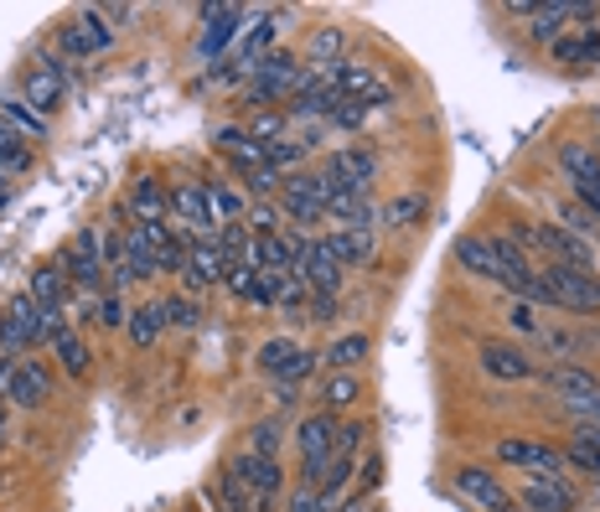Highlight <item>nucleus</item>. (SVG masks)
<instances>
[{
	"instance_id": "nucleus-1",
	"label": "nucleus",
	"mask_w": 600,
	"mask_h": 512,
	"mask_svg": "<svg viewBox=\"0 0 600 512\" xmlns=\"http://www.w3.org/2000/svg\"><path fill=\"white\" fill-rule=\"evenodd\" d=\"M533 305L570 311V317H600V274L596 270H570V264H539Z\"/></svg>"
},
{
	"instance_id": "nucleus-2",
	"label": "nucleus",
	"mask_w": 600,
	"mask_h": 512,
	"mask_svg": "<svg viewBox=\"0 0 600 512\" xmlns=\"http://www.w3.org/2000/svg\"><path fill=\"white\" fill-rule=\"evenodd\" d=\"M331 197H337V181H331L327 171H296V177L280 181V212L300 228L321 223L331 208Z\"/></svg>"
},
{
	"instance_id": "nucleus-3",
	"label": "nucleus",
	"mask_w": 600,
	"mask_h": 512,
	"mask_svg": "<svg viewBox=\"0 0 600 512\" xmlns=\"http://www.w3.org/2000/svg\"><path fill=\"white\" fill-rule=\"evenodd\" d=\"M497 461L508 471H523V476H564V445H549V440H523L508 435L497 440Z\"/></svg>"
},
{
	"instance_id": "nucleus-4",
	"label": "nucleus",
	"mask_w": 600,
	"mask_h": 512,
	"mask_svg": "<svg viewBox=\"0 0 600 512\" xmlns=\"http://www.w3.org/2000/svg\"><path fill=\"white\" fill-rule=\"evenodd\" d=\"M228 482L239 486V492H249L254 502H270L274 492L286 486V466H280V455L243 451V455H233V466H228Z\"/></svg>"
},
{
	"instance_id": "nucleus-5",
	"label": "nucleus",
	"mask_w": 600,
	"mask_h": 512,
	"mask_svg": "<svg viewBox=\"0 0 600 512\" xmlns=\"http://www.w3.org/2000/svg\"><path fill=\"white\" fill-rule=\"evenodd\" d=\"M296 83H300V62L290 52H270V58H259L254 78H249V99L254 104H290Z\"/></svg>"
},
{
	"instance_id": "nucleus-6",
	"label": "nucleus",
	"mask_w": 600,
	"mask_h": 512,
	"mask_svg": "<svg viewBox=\"0 0 600 512\" xmlns=\"http://www.w3.org/2000/svg\"><path fill=\"white\" fill-rule=\"evenodd\" d=\"M296 274L311 295H337V285H342V264L327 249V239H296Z\"/></svg>"
},
{
	"instance_id": "nucleus-7",
	"label": "nucleus",
	"mask_w": 600,
	"mask_h": 512,
	"mask_svg": "<svg viewBox=\"0 0 600 512\" xmlns=\"http://www.w3.org/2000/svg\"><path fill=\"white\" fill-rule=\"evenodd\" d=\"M337 414H311V420L296 424V445H300V461H306V486H316V476H321V466H327V455L337 451Z\"/></svg>"
},
{
	"instance_id": "nucleus-8",
	"label": "nucleus",
	"mask_w": 600,
	"mask_h": 512,
	"mask_svg": "<svg viewBox=\"0 0 600 512\" xmlns=\"http://www.w3.org/2000/svg\"><path fill=\"white\" fill-rule=\"evenodd\" d=\"M321 171L337 181V192L368 197V192H373V181H378V155L368 151V145H342V151L327 155V167H321Z\"/></svg>"
},
{
	"instance_id": "nucleus-9",
	"label": "nucleus",
	"mask_w": 600,
	"mask_h": 512,
	"mask_svg": "<svg viewBox=\"0 0 600 512\" xmlns=\"http://www.w3.org/2000/svg\"><path fill=\"white\" fill-rule=\"evenodd\" d=\"M0 393H6L16 409H42L47 393H52V378H47V368H37V362L6 358L0 362Z\"/></svg>"
},
{
	"instance_id": "nucleus-10",
	"label": "nucleus",
	"mask_w": 600,
	"mask_h": 512,
	"mask_svg": "<svg viewBox=\"0 0 600 512\" xmlns=\"http://www.w3.org/2000/svg\"><path fill=\"white\" fill-rule=\"evenodd\" d=\"M259 373H274L280 383H306V378L316 373V352L311 347H300V342H290V337H274V342H264L259 347Z\"/></svg>"
},
{
	"instance_id": "nucleus-11",
	"label": "nucleus",
	"mask_w": 600,
	"mask_h": 512,
	"mask_svg": "<svg viewBox=\"0 0 600 512\" xmlns=\"http://www.w3.org/2000/svg\"><path fill=\"white\" fill-rule=\"evenodd\" d=\"M456 492H461L471 508H481V512H508V508H518V498H512L508 482H502L492 466H461V471H456Z\"/></svg>"
},
{
	"instance_id": "nucleus-12",
	"label": "nucleus",
	"mask_w": 600,
	"mask_h": 512,
	"mask_svg": "<svg viewBox=\"0 0 600 512\" xmlns=\"http://www.w3.org/2000/svg\"><path fill=\"white\" fill-rule=\"evenodd\" d=\"M104 243H99V228H83L68 249H62V274L78 280L83 290H99L104 285V254H99Z\"/></svg>"
},
{
	"instance_id": "nucleus-13",
	"label": "nucleus",
	"mask_w": 600,
	"mask_h": 512,
	"mask_svg": "<svg viewBox=\"0 0 600 512\" xmlns=\"http://www.w3.org/2000/svg\"><path fill=\"white\" fill-rule=\"evenodd\" d=\"M109 42H114V31H109V21L99 16V6H89L78 21H68V27L58 31V47L68 52V58H93V52H109Z\"/></svg>"
},
{
	"instance_id": "nucleus-14",
	"label": "nucleus",
	"mask_w": 600,
	"mask_h": 512,
	"mask_svg": "<svg viewBox=\"0 0 600 512\" xmlns=\"http://www.w3.org/2000/svg\"><path fill=\"white\" fill-rule=\"evenodd\" d=\"M518 508L523 512H574L580 508V492H574L564 476H523Z\"/></svg>"
},
{
	"instance_id": "nucleus-15",
	"label": "nucleus",
	"mask_w": 600,
	"mask_h": 512,
	"mask_svg": "<svg viewBox=\"0 0 600 512\" xmlns=\"http://www.w3.org/2000/svg\"><path fill=\"white\" fill-rule=\"evenodd\" d=\"M477 362H481V373L492 378V383H528V378H539L518 342H481Z\"/></svg>"
},
{
	"instance_id": "nucleus-16",
	"label": "nucleus",
	"mask_w": 600,
	"mask_h": 512,
	"mask_svg": "<svg viewBox=\"0 0 600 512\" xmlns=\"http://www.w3.org/2000/svg\"><path fill=\"white\" fill-rule=\"evenodd\" d=\"M539 383L554 393L564 409L580 404V399H590V393H600V378L590 373V368H580V362H554V368H543Z\"/></svg>"
},
{
	"instance_id": "nucleus-17",
	"label": "nucleus",
	"mask_w": 600,
	"mask_h": 512,
	"mask_svg": "<svg viewBox=\"0 0 600 512\" xmlns=\"http://www.w3.org/2000/svg\"><path fill=\"white\" fill-rule=\"evenodd\" d=\"M37 62H42V68L27 73V93H21V99L47 120V114L62 104V58H37Z\"/></svg>"
},
{
	"instance_id": "nucleus-18",
	"label": "nucleus",
	"mask_w": 600,
	"mask_h": 512,
	"mask_svg": "<svg viewBox=\"0 0 600 512\" xmlns=\"http://www.w3.org/2000/svg\"><path fill=\"white\" fill-rule=\"evenodd\" d=\"M228 264L223 249H218V239H197L192 249H187V280L192 285H228Z\"/></svg>"
},
{
	"instance_id": "nucleus-19",
	"label": "nucleus",
	"mask_w": 600,
	"mask_h": 512,
	"mask_svg": "<svg viewBox=\"0 0 600 512\" xmlns=\"http://www.w3.org/2000/svg\"><path fill=\"white\" fill-rule=\"evenodd\" d=\"M171 212L187 228H197V239H212V212H208V197H202V181H177L171 187Z\"/></svg>"
},
{
	"instance_id": "nucleus-20",
	"label": "nucleus",
	"mask_w": 600,
	"mask_h": 512,
	"mask_svg": "<svg viewBox=\"0 0 600 512\" xmlns=\"http://www.w3.org/2000/svg\"><path fill=\"white\" fill-rule=\"evenodd\" d=\"M373 228H331L327 233V249L337 254V264L342 270H358V264H368L373 259Z\"/></svg>"
},
{
	"instance_id": "nucleus-21",
	"label": "nucleus",
	"mask_w": 600,
	"mask_h": 512,
	"mask_svg": "<svg viewBox=\"0 0 600 512\" xmlns=\"http://www.w3.org/2000/svg\"><path fill=\"white\" fill-rule=\"evenodd\" d=\"M202 16H208V27H202V58H212V52H223L228 42H233V31H239V21L249 11L243 6H202Z\"/></svg>"
},
{
	"instance_id": "nucleus-22",
	"label": "nucleus",
	"mask_w": 600,
	"mask_h": 512,
	"mask_svg": "<svg viewBox=\"0 0 600 512\" xmlns=\"http://www.w3.org/2000/svg\"><path fill=\"white\" fill-rule=\"evenodd\" d=\"M130 212H136V223H166V212H171V187L156 177H140L130 187Z\"/></svg>"
},
{
	"instance_id": "nucleus-23",
	"label": "nucleus",
	"mask_w": 600,
	"mask_h": 512,
	"mask_svg": "<svg viewBox=\"0 0 600 512\" xmlns=\"http://www.w3.org/2000/svg\"><path fill=\"white\" fill-rule=\"evenodd\" d=\"M564 461H570L580 476L600 482V424H574L570 445H564Z\"/></svg>"
},
{
	"instance_id": "nucleus-24",
	"label": "nucleus",
	"mask_w": 600,
	"mask_h": 512,
	"mask_svg": "<svg viewBox=\"0 0 600 512\" xmlns=\"http://www.w3.org/2000/svg\"><path fill=\"white\" fill-rule=\"evenodd\" d=\"M424 212H430V197L424 192H399V197H389V202L378 208V223L393 228V233H404V228L424 223Z\"/></svg>"
},
{
	"instance_id": "nucleus-25",
	"label": "nucleus",
	"mask_w": 600,
	"mask_h": 512,
	"mask_svg": "<svg viewBox=\"0 0 600 512\" xmlns=\"http://www.w3.org/2000/svg\"><path fill=\"white\" fill-rule=\"evenodd\" d=\"M456 264H461L466 274H481V280H497V254H492V239L487 233H466V239H456Z\"/></svg>"
},
{
	"instance_id": "nucleus-26",
	"label": "nucleus",
	"mask_w": 600,
	"mask_h": 512,
	"mask_svg": "<svg viewBox=\"0 0 600 512\" xmlns=\"http://www.w3.org/2000/svg\"><path fill=\"white\" fill-rule=\"evenodd\" d=\"M202 197H208V212H212V223L218 228L249 218V202H243L239 187H228V181H202Z\"/></svg>"
},
{
	"instance_id": "nucleus-27",
	"label": "nucleus",
	"mask_w": 600,
	"mask_h": 512,
	"mask_svg": "<svg viewBox=\"0 0 600 512\" xmlns=\"http://www.w3.org/2000/svg\"><path fill=\"white\" fill-rule=\"evenodd\" d=\"M554 62H564V68H600V31L590 27L580 37H559Z\"/></svg>"
},
{
	"instance_id": "nucleus-28",
	"label": "nucleus",
	"mask_w": 600,
	"mask_h": 512,
	"mask_svg": "<svg viewBox=\"0 0 600 512\" xmlns=\"http://www.w3.org/2000/svg\"><path fill=\"white\" fill-rule=\"evenodd\" d=\"M37 167V151H31L27 135H16L11 124H0V177H27Z\"/></svg>"
},
{
	"instance_id": "nucleus-29",
	"label": "nucleus",
	"mask_w": 600,
	"mask_h": 512,
	"mask_svg": "<svg viewBox=\"0 0 600 512\" xmlns=\"http://www.w3.org/2000/svg\"><path fill=\"white\" fill-rule=\"evenodd\" d=\"M161 332H166V321H161V301L136 305V311H130V321H124V337H130V342H136L140 352L161 342Z\"/></svg>"
},
{
	"instance_id": "nucleus-30",
	"label": "nucleus",
	"mask_w": 600,
	"mask_h": 512,
	"mask_svg": "<svg viewBox=\"0 0 600 512\" xmlns=\"http://www.w3.org/2000/svg\"><path fill=\"white\" fill-rule=\"evenodd\" d=\"M0 124H11L16 135H27V140H42V135H47V120H42V114H37L27 99H11V93L0 99Z\"/></svg>"
},
{
	"instance_id": "nucleus-31",
	"label": "nucleus",
	"mask_w": 600,
	"mask_h": 512,
	"mask_svg": "<svg viewBox=\"0 0 600 512\" xmlns=\"http://www.w3.org/2000/svg\"><path fill=\"white\" fill-rule=\"evenodd\" d=\"M373 352V342H368V332H347V337H337V342L321 352V358L331 362V373H352L362 358Z\"/></svg>"
},
{
	"instance_id": "nucleus-32",
	"label": "nucleus",
	"mask_w": 600,
	"mask_h": 512,
	"mask_svg": "<svg viewBox=\"0 0 600 512\" xmlns=\"http://www.w3.org/2000/svg\"><path fill=\"white\" fill-rule=\"evenodd\" d=\"M31 301L42 305V311H62V295H68V274L52 270V264H42V270H31Z\"/></svg>"
},
{
	"instance_id": "nucleus-33",
	"label": "nucleus",
	"mask_w": 600,
	"mask_h": 512,
	"mask_svg": "<svg viewBox=\"0 0 600 512\" xmlns=\"http://www.w3.org/2000/svg\"><path fill=\"white\" fill-rule=\"evenodd\" d=\"M52 352H58V362L68 368V378H78V383L89 378V347H83V337H78V332L62 327V332L52 337Z\"/></svg>"
},
{
	"instance_id": "nucleus-34",
	"label": "nucleus",
	"mask_w": 600,
	"mask_h": 512,
	"mask_svg": "<svg viewBox=\"0 0 600 512\" xmlns=\"http://www.w3.org/2000/svg\"><path fill=\"white\" fill-rule=\"evenodd\" d=\"M539 342L549 347L559 362H574V358H586V352H590V337L586 332H564V327H549V321H543Z\"/></svg>"
},
{
	"instance_id": "nucleus-35",
	"label": "nucleus",
	"mask_w": 600,
	"mask_h": 512,
	"mask_svg": "<svg viewBox=\"0 0 600 512\" xmlns=\"http://www.w3.org/2000/svg\"><path fill=\"white\" fill-rule=\"evenodd\" d=\"M559 228H570V233H580V239H590V243L600 239V218L580 202V197H564V202H559Z\"/></svg>"
},
{
	"instance_id": "nucleus-36",
	"label": "nucleus",
	"mask_w": 600,
	"mask_h": 512,
	"mask_svg": "<svg viewBox=\"0 0 600 512\" xmlns=\"http://www.w3.org/2000/svg\"><path fill=\"white\" fill-rule=\"evenodd\" d=\"M358 393H362V383L352 373H331L327 383H321V409H327V414L352 409V404H358Z\"/></svg>"
},
{
	"instance_id": "nucleus-37",
	"label": "nucleus",
	"mask_w": 600,
	"mask_h": 512,
	"mask_svg": "<svg viewBox=\"0 0 600 512\" xmlns=\"http://www.w3.org/2000/svg\"><path fill=\"white\" fill-rule=\"evenodd\" d=\"M342 27H321L311 37V47H306V58L316 62V68H337V62H342Z\"/></svg>"
},
{
	"instance_id": "nucleus-38",
	"label": "nucleus",
	"mask_w": 600,
	"mask_h": 512,
	"mask_svg": "<svg viewBox=\"0 0 600 512\" xmlns=\"http://www.w3.org/2000/svg\"><path fill=\"white\" fill-rule=\"evenodd\" d=\"M161 321H166V327H177V332H192V327H202V305L187 301V295H166V301H161Z\"/></svg>"
},
{
	"instance_id": "nucleus-39",
	"label": "nucleus",
	"mask_w": 600,
	"mask_h": 512,
	"mask_svg": "<svg viewBox=\"0 0 600 512\" xmlns=\"http://www.w3.org/2000/svg\"><path fill=\"white\" fill-rule=\"evenodd\" d=\"M502 317H508L512 327H518V332H528V337H539V332H543L539 305H533V301H523V295H508V301H502Z\"/></svg>"
},
{
	"instance_id": "nucleus-40",
	"label": "nucleus",
	"mask_w": 600,
	"mask_h": 512,
	"mask_svg": "<svg viewBox=\"0 0 600 512\" xmlns=\"http://www.w3.org/2000/svg\"><path fill=\"white\" fill-rule=\"evenodd\" d=\"M306 151H311L306 140L280 135V140H270V145H264V161H270L274 171H286V167H300V161H306Z\"/></svg>"
},
{
	"instance_id": "nucleus-41",
	"label": "nucleus",
	"mask_w": 600,
	"mask_h": 512,
	"mask_svg": "<svg viewBox=\"0 0 600 512\" xmlns=\"http://www.w3.org/2000/svg\"><path fill=\"white\" fill-rule=\"evenodd\" d=\"M249 451L254 455H280V424L274 420L254 424V430H249Z\"/></svg>"
},
{
	"instance_id": "nucleus-42",
	"label": "nucleus",
	"mask_w": 600,
	"mask_h": 512,
	"mask_svg": "<svg viewBox=\"0 0 600 512\" xmlns=\"http://www.w3.org/2000/svg\"><path fill=\"white\" fill-rule=\"evenodd\" d=\"M280 218H286L280 208L259 202V208H249V233H254V239H264V233H280Z\"/></svg>"
},
{
	"instance_id": "nucleus-43",
	"label": "nucleus",
	"mask_w": 600,
	"mask_h": 512,
	"mask_svg": "<svg viewBox=\"0 0 600 512\" xmlns=\"http://www.w3.org/2000/svg\"><path fill=\"white\" fill-rule=\"evenodd\" d=\"M130 321V311H124V301L109 290V295H99V327H124Z\"/></svg>"
},
{
	"instance_id": "nucleus-44",
	"label": "nucleus",
	"mask_w": 600,
	"mask_h": 512,
	"mask_svg": "<svg viewBox=\"0 0 600 512\" xmlns=\"http://www.w3.org/2000/svg\"><path fill=\"white\" fill-rule=\"evenodd\" d=\"M327 120H331V124H347V130H352V124H362V120H368V109H362L358 99H342V104L331 109Z\"/></svg>"
},
{
	"instance_id": "nucleus-45",
	"label": "nucleus",
	"mask_w": 600,
	"mask_h": 512,
	"mask_svg": "<svg viewBox=\"0 0 600 512\" xmlns=\"http://www.w3.org/2000/svg\"><path fill=\"white\" fill-rule=\"evenodd\" d=\"M286 512H321V498H316V486H306V482H300L296 492H290Z\"/></svg>"
},
{
	"instance_id": "nucleus-46",
	"label": "nucleus",
	"mask_w": 600,
	"mask_h": 512,
	"mask_svg": "<svg viewBox=\"0 0 600 512\" xmlns=\"http://www.w3.org/2000/svg\"><path fill=\"white\" fill-rule=\"evenodd\" d=\"M378 476H383V455H368V466H362V492H373Z\"/></svg>"
},
{
	"instance_id": "nucleus-47",
	"label": "nucleus",
	"mask_w": 600,
	"mask_h": 512,
	"mask_svg": "<svg viewBox=\"0 0 600 512\" xmlns=\"http://www.w3.org/2000/svg\"><path fill=\"white\" fill-rule=\"evenodd\" d=\"M99 16H104L109 27H124V21L136 16V6H99Z\"/></svg>"
},
{
	"instance_id": "nucleus-48",
	"label": "nucleus",
	"mask_w": 600,
	"mask_h": 512,
	"mask_svg": "<svg viewBox=\"0 0 600 512\" xmlns=\"http://www.w3.org/2000/svg\"><path fill=\"white\" fill-rule=\"evenodd\" d=\"M16 202V187H11V177H0V208H11Z\"/></svg>"
},
{
	"instance_id": "nucleus-49",
	"label": "nucleus",
	"mask_w": 600,
	"mask_h": 512,
	"mask_svg": "<svg viewBox=\"0 0 600 512\" xmlns=\"http://www.w3.org/2000/svg\"><path fill=\"white\" fill-rule=\"evenodd\" d=\"M0 440H6V409H0Z\"/></svg>"
},
{
	"instance_id": "nucleus-50",
	"label": "nucleus",
	"mask_w": 600,
	"mask_h": 512,
	"mask_svg": "<svg viewBox=\"0 0 600 512\" xmlns=\"http://www.w3.org/2000/svg\"><path fill=\"white\" fill-rule=\"evenodd\" d=\"M508 512H523V508H508Z\"/></svg>"
},
{
	"instance_id": "nucleus-51",
	"label": "nucleus",
	"mask_w": 600,
	"mask_h": 512,
	"mask_svg": "<svg viewBox=\"0 0 600 512\" xmlns=\"http://www.w3.org/2000/svg\"><path fill=\"white\" fill-rule=\"evenodd\" d=\"M596 151H600V145H596Z\"/></svg>"
}]
</instances>
